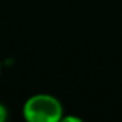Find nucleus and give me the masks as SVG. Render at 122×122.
Wrapping results in <instances>:
<instances>
[{
	"label": "nucleus",
	"mask_w": 122,
	"mask_h": 122,
	"mask_svg": "<svg viewBox=\"0 0 122 122\" xmlns=\"http://www.w3.org/2000/svg\"><path fill=\"white\" fill-rule=\"evenodd\" d=\"M65 106L52 93L40 92L30 95L22 106V116L27 122H60Z\"/></svg>",
	"instance_id": "nucleus-1"
},
{
	"label": "nucleus",
	"mask_w": 122,
	"mask_h": 122,
	"mask_svg": "<svg viewBox=\"0 0 122 122\" xmlns=\"http://www.w3.org/2000/svg\"><path fill=\"white\" fill-rule=\"evenodd\" d=\"M7 118H9V111L6 108V105H3L2 102H0V122L7 121Z\"/></svg>",
	"instance_id": "nucleus-2"
},
{
	"label": "nucleus",
	"mask_w": 122,
	"mask_h": 122,
	"mask_svg": "<svg viewBox=\"0 0 122 122\" xmlns=\"http://www.w3.org/2000/svg\"><path fill=\"white\" fill-rule=\"evenodd\" d=\"M63 122H82V118L81 116H76V115H68L65 113L63 118H62Z\"/></svg>",
	"instance_id": "nucleus-3"
},
{
	"label": "nucleus",
	"mask_w": 122,
	"mask_h": 122,
	"mask_svg": "<svg viewBox=\"0 0 122 122\" xmlns=\"http://www.w3.org/2000/svg\"><path fill=\"white\" fill-rule=\"evenodd\" d=\"M0 72H2V66H0Z\"/></svg>",
	"instance_id": "nucleus-4"
}]
</instances>
